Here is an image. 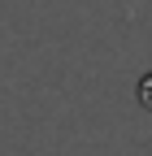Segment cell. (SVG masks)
Masks as SVG:
<instances>
[{
    "instance_id": "1",
    "label": "cell",
    "mask_w": 152,
    "mask_h": 156,
    "mask_svg": "<svg viewBox=\"0 0 152 156\" xmlns=\"http://www.w3.org/2000/svg\"><path fill=\"white\" fill-rule=\"evenodd\" d=\"M139 100H143V104H148V108H152V74H148V78H143V87H139Z\"/></svg>"
}]
</instances>
